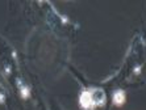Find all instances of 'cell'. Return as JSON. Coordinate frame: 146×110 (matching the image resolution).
Returning a JSON list of instances; mask_svg holds the SVG:
<instances>
[{
  "label": "cell",
  "instance_id": "6da1fadb",
  "mask_svg": "<svg viewBox=\"0 0 146 110\" xmlns=\"http://www.w3.org/2000/svg\"><path fill=\"white\" fill-rule=\"evenodd\" d=\"M113 101H115V103H117V105H121V103L125 101V94H124V92H122V90L116 92L115 96H113Z\"/></svg>",
  "mask_w": 146,
  "mask_h": 110
}]
</instances>
